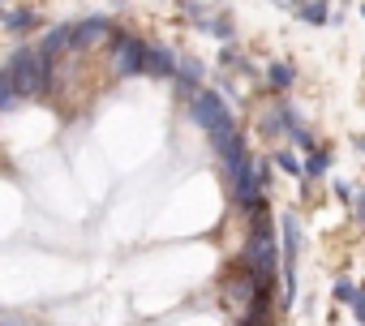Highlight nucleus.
Instances as JSON below:
<instances>
[{"mask_svg": "<svg viewBox=\"0 0 365 326\" xmlns=\"http://www.w3.org/2000/svg\"><path fill=\"white\" fill-rule=\"evenodd\" d=\"M220 163H224L228 198H232V206H237L241 215H250L258 202H267V198H262V194H267V181L258 177V163H254L245 137H237L232 146H224V150H220Z\"/></svg>", "mask_w": 365, "mask_h": 326, "instance_id": "nucleus-1", "label": "nucleus"}, {"mask_svg": "<svg viewBox=\"0 0 365 326\" xmlns=\"http://www.w3.org/2000/svg\"><path fill=\"white\" fill-rule=\"evenodd\" d=\"M190 116H194V125L211 137V150H215V154H220L224 146H232L237 137H245L220 90H198V95L190 99Z\"/></svg>", "mask_w": 365, "mask_h": 326, "instance_id": "nucleus-2", "label": "nucleus"}, {"mask_svg": "<svg viewBox=\"0 0 365 326\" xmlns=\"http://www.w3.org/2000/svg\"><path fill=\"white\" fill-rule=\"evenodd\" d=\"M52 61L39 52V48H18L14 56H9V65H5V73H9V82H14V90H18V99H43L48 90H52Z\"/></svg>", "mask_w": 365, "mask_h": 326, "instance_id": "nucleus-3", "label": "nucleus"}, {"mask_svg": "<svg viewBox=\"0 0 365 326\" xmlns=\"http://www.w3.org/2000/svg\"><path fill=\"white\" fill-rule=\"evenodd\" d=\"M279 241H284V249H279V279H284V309L297 300V249H301V224H297V215L292 211H284L279 215Z\"/></svg>", "mask_w": 365, "mask_h": 326, "instance_id": "nucleus-4", "label": "nucleus"}, {"mask_svg": "<svg viewBox=\"0 0 365 326\" xmlns=\"http://www.w3.org/2000/svg\"><path fill=\"white\" fill-rule=\"evenodd\" d=\"M142 65H146V43L138 35L116 31V39H112V69H116V78H138Z\"/></svg>", "mask_w": 365, "mask_h": 326, "instance_id": "nucleus-5", "label": "nucleus"}, {"mask_svg": "<svg viewBox=\"0 0 365 326\" xmlns=\"http://www.w3.org/2000/svg\"><path fill=\"white\" fill-rule=\"evenodd\" d=\"M116 31L120 26L112 18H82V22H73V52H95V48L112 43Z\"/></svg>", "mask_w": 365, "mask_h": 326, "instance_id": "nucleus-6", "label": "nucleus"}, {"mask_svg": "<svg viewBox=\"0 0 365 326\" xmlns=\"http://www.w3.org/2000/svg\"><path fill=\"white\" fill-rule=\"evenodd\" d=\"M176 86H180V95H198L202 90V82H207V65L198 61V56H176V78H172Z\"/></svg>", "mask_w": 365, "mask_h": 326, "instance_id": "nucleus-7", "label": "nucleus"}, {"mask_svg": "<svg viewBox=\"0 0 365 326\" xmlns=\"http://www.w3.org/2000/svg\"><path fill=\"white\" fill-rule=\"evenodd\" d=\"M146 78H176V52L172 48H146Z\"/></svg>", "mask_w": 365, "mask_h": 326, "instance_id": "nucleus-8", "label": "nucleus"}, {"mask_svg": "<svg viewBox=\"0 0 365 326\" xmlns=\"http://www.w3.org/2000/svg\"><path fill=\"white\" fill-rule=\"evenodd\" d=\"M69 48H73V22H69V26H56V31H48V35H43V43H39V52H43L52 65H56V61H61Z\"/></svg>", "mask_w": 365, "mask_h": 326, "instance_id": "nucleus-9", "label": "nucleus"}, {"mask_svg": "<svg viewBox=\"0 0 365 326\" xmlns=\"http://www.w3.org/2000/svg\"><path fill=\"white\" fill-rule=\"evenodd\" d=\"M267 82H271L275 95H288V90L297 86V69H292L288 61H271V65H267Z\"/></svg>", "mask_w": 365, "mask_h": 326, "instance_id": "nucleus-10", "label": "nucleus"}, {"mask_svg": "<svg viewBox=\"0 0 365 326\" xmlns=\"http://www.w3.org/2000/svg\"><path fill=\"white\" fill-rule=\"evenodd\" d=\"M39 26V14L35 9H14V14H5V31L9 35H31Z\"/></svg>", "mask_w": 365, "mask_h": 326, "instance_id": "nucleus-11", "label": "nucleus"}, {"mask_svg": "<svg viewBox=\"0 0 365 326\" xmlns=\"http://www.w3.org/2000/svg\"><path fill=\"white\" fill-rule=\"evenodd\" d=\"M327 172H331V154H327V150H309V154H305V177H309V181H322Z\"/></svg>", "mask_w": 365, "mask_h": 326, "instance_id": "nucleus-12", "label": "nucleus"}, {"mask_svg": "<svg viewBox=\"0 0 365 326\" xmlns=\"http://www.w3.org/2000/svg\"><path fill=\"white\" fill-rule=\"evenodd\" d=\"M275 163H279V172H288V177H305V159H297V150H292V146L275 150Z\"/></svg>", "mask_w": 365, "mask_h": 326, "instance_id": "nucleus-13", "label": "nucleus"}, {"mask_svg": "<svg viewBox=\"0 0 365 326\" xmlns=\"http://www.w3.org/2000/svg\"><path fill=\"white\" fill-rule=\"evenodd\" d=\"M297 14H301L309 26H322V22H327V5H322V0H297Z\"/></svg>", "mask_w": 365, "mask_h": 326, "instance_id": "nucleus-14", "label": "nucleus"}, {"mask_svg": "<svg viewBox=\"0 0 365 326\" xmlns=\"http://www.w3.org/2000/svg\"><path fill=\"white\" fill-rule=\"evenodd\" d=\"M288 142H292V150H305V154H309V150H318V142H314V133H309V129H305L301 120H297V125L288 129Z\"/></svg>", "mask_w": 365, "mask_h": 326, "instance_id": "nucleus-15", "label": "nucleus"}, {"mask_svg": "<svg viewBox=\"0 0 365 326\" xmlns=\"http://www.w3.org/2000/svg\"><path fill=\"white\" fill-rule=\"evenodd\" d=\"M202 31H211V35H215L220 43H232V35H237V26H232V18H211V22H207Z\"/></svg>", "mask_w": 365, "mask_h": 326, "instance_id": "nucleus-16", "label": "nucleus"}, {"mask_svg": "<svg viewBox=\"0 0 365 326\" xmlns=\"http://www.w3.org/2000/svg\"><path fill=\"white\" fill-rule=\"evenodd\" d=\"M18 103V90H14V82H9V73L0 69V112H9Z\"/></svg>", "mask_w": 365, "mask_h": 326, "instance_id": "nucleus-17", "label": "nucleus"}, {"mask_svg": "<svg viewBox=\"0 0 365 326\" xmlns=\"http://www.w3.org/2000/svg\"><path fill=\"white\" fill-rule=\"evenodd\" d=\"M220 65H224V69H245V61H241L237 48H228V43H224V52H220Z\"/></svg>", "mask_w": 365, "mask_h": 326, "instance_id": "nucleus-18", "label": "nucleus"}, {"mask_svg": "<svg viewBox=\"0 0 365 326\" xmlns=\"http://www.w3.org/2000/svg\"><path fill=\"white\" fill-rule=\"evenodd\" d=\"M352 296H356V283H352V279H339V283H335V300H348V305H352Z\"/></svg>", "mask_w": 365, "mask_h": 326, "instance_id": "nucleus-19", "label": "nucleus"}, {"mask_svg": "<svg viewBox=\"0 0 365 326\" xmlns=\"http://www.w3.org/2000/svg\"><path fill=\"white\" fill-rule=\"evenodd\" d=\"M352 219L365 228V194H352Z\"/></svg>", "mask_w": 365, "mask_h": 326, "instance_id": "nucleus-20", "label": "nucleus"}, {"mask_svg": "<svg viewBox=\"0 0 365 326\" xmlns=\"http://www.w3.org/2000/svg\"><path fill=\"white\" fill-rule=\"evenodd\" d=\"M352 313H356V322H365V288L352 296Z\"/></svg>", "mask_w": 365, "mask_h": 326, "instance_id": "nucleus-21", "label": "nucleus"}, {"mask_svg": "<svg viewBox=\"0 0 365 326\" xmlns=\"http://www.w3.org/2000/svg\"><path fill=\"white\" fill-rule=\"evenodd\" d=\"M185 14H190V18H194V22H202V18H207V9H202V5H198V0H190V5H185Z\"/></svg>", "mask_w": 365, "mask_h": 326, "instance_id": "nucleus-22", "label": "nucleus"}, {"mask_svg": "<svg viewBox=\"0 0 365 326\" xmlns=\"http://www.w3.org/2000/svg\"><path fill=\"white\" fill-rule=\"evenodd\" d=\"M335 194H339L344 202H352V185H348V181H335Z\"/></svg>", "mask_w": 365, "mask_h": 326, "instance_id": "nucleus-23", "label": "nucleus"}, {"mask_svg": "<svg viewBox=\"0 0 365 326\" xmlns=\"http://www.w3.org/2000/svg\"><path fill=\"white\" fill-rule=\"evenodd\" d=\"M361 14H365V5H361Z\"/></svg>", "mask_w": 365, "mask_h": 326, "instance_id": "nucleus-24", "label": "nucleus"}]
</instances>
